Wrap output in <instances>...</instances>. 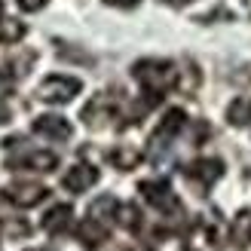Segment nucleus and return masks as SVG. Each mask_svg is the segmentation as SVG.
<instances>
[{
	"label": "nucleus",
	"instance_id": "1",
	"mask_svg": "<svg viewBox=\"0 0 251 251\" xmlns=\"http://www.w3.org/2000/svg\"><path fill=\"white\" fill-rule=\"evenodd\" d=\"M132 77L144 89V95H150V98H156V101H159L169 89L178 86L181 74L175 71V65H172V61H166V58H141L132 68Z\"/></svg>",
	"mask_w": 251,
	"mask_h": 251
},
{
	"label": "nucleus",
	"instance_id": "2",
	"mask_svg": "<svg viewBox=\"0 0 251 251\" xmlns=\"http://www.w3.org/2000/svg\"><path fill=\"white\" fill-rule=\"evenodd\" d=\"M138 193L144 196V202H150L156 211H162V215H181V211H184L181 199L175 196L172 184H169L166 178H156V181H141V184H138Z\"/></svg>",
	"mask_w": 251,
	"mask_h": 251
},
{
	"label": "nucleus",
	"instance_id": "3",
	"mask_svg": "<svg viewBox=\"0 0 251 251\" xmlns=\"http://www.w3.org/2000/svg\"><path fill=\"white\" fill-rule=\"evenodd\" d=\"M83 83L77 77H65V74H52L37 86V98L46 104H68L74 95H80Z\"/></svg>",
	"mask_w": 251,
	"mask_h": 251
},
{
	"label": "nucleus",
	"instance_id": "4",
	"mask_svg": "<svg viewBox=\"0 0 251 251\" xmlns=\"http://www.w3.org/2000/svg\"><path fill=\"white\" fill-rule=\"evenodd\" d=\"M120 117V104H117V98H110V95H95L89 104L83 107V123L89 126V129H104V126H110Z\"/></svg>",
	"mask_w": 251,
	"mask_h": 251
},
{
	"label": "nucleus",
	"instance_id": "5",
	"mask_svg": "<svg viewBox=\"0 0 251 251\" xmlns=\"http://www.w3.org/2000/svg\"><path fill=\"white\" fill-rule=\"evenodd\" d=\"M184 251H218V227L205 218H196L184 236Z\"/></svg>",
	"mask_w": 251,
	"mask_h": 251
},
{
	"label": "nucleus",
	"instance_id": "6",
	"mask_svg": "<svg viewBox=\"0 0 251 251\" xmlns=\"http://www.w3.org/2000/svg\"><path fill=\"white\" fill-rule=\"evenodd\" d=\"M184 178L190 181V184H196V190H208L215 181L224 178V162L221 159H211V156L196 159V162H190V166L184 169Z\"/></svg>",
	"mask_w": 251,
	"mask_h": 251
},
{
	"label": "nucleus",
	"instance_id": "7",
	"mask_svg": "<svg viewBox=\"0 0 251 251\" xmlns=\"http://www.w3.org/2000/svg\"><path fill=\"white\" fill-rule=\"evenodd\" d=\"M49 196V190L43 184H34V181H19V184H9L6 187V199L19 208H31V205H40L43 199Z\"/></svg>",
	"mask_w": 251,
	"mask_h": 251
},
{
	"label": "nucleus",
	"instance_id": "8",
	"mask_svg": "<svg viewBox=\"0 0 251 251\" xmlns=\"http://www.w3.org/2000/svg\"><path fill=\"white\" fill-rule=\"evenodd\" d=\"M6 169L12 172H55L58 169V156L49 153V150H31L19 159H9Z\"/></svg>",
	"mask_w": 251,
	"mask_h": 251
},
{
	"label": "nucleus",
	"instance_id": "9",
	"mask_svg": "<svg viewBox=\"0 0 251 251\" xmlns=\"http://www.w3.org/2000/svg\"><path fill=\"white\" fill-rule=\"evenodd\" d=\"M184 126H187V114L181 107H172V110L162 114V120H159V126H156V132H153L150 141H153V144H159V141L166 144V141H172V138H178L184 132Z\"/></svg>",
	"mask_w": 251,
	"mask_h": 251
},
{
	"label": "nucleus",
	"instance_id": "10",
	"mask_svg": "<svg viewBox=\"0 0 251 251\" xmlns=\"http://www.w3.org/2000/svg\"><path fill=\"white\" fill-rule=\"evenodd\" d=\"M31 129L37 135H43V138H52V141H68L71 138V123L65 117H55V114H43V117H37L31 123Z\"/></svg>",
	"mask_w": 251,
	"mask_h": 251
},
{
	"label": "nucleus",
	"instance_id": "11",
	"mask_svg": "<svg viewBox=\"0 0 251 251\" xmlns=\"http://www.w3.org/2000/svg\"><path fill=\"white\" fill-rule=\"evenodd\" d=\"M95 184H98V169H92V166H74L65 178H61V187L71 190V193H86Z\"/></svg>",
	"mask_w": 251,
	"mask_h": 251
},
{
	"label": "nucleus",
	"instance_id": "12",
	"mask_svg": "<svg viewBox=\"0 0 251 251\" xmlns=\"http://www.w3.org/2000/svg\"><path fill=\"white\" fill-rule=\"evenodd\" d=\"M107 236H110V227L101 221H95V218H86L77 227V239L83 248H101L107 242Z\"/></svg>",
	"mask_w": 251,
	"mask_h": 251
},
{
	"label": "nucleus",
	"instance_id": "13",
	"mask_svg": "<svg viewBox=\"0 0 251 251\" xmlns=\"http://www.w3.org/2000/svg\"><path fill=\"white\" fill-rule=\"evenodd\" d=\"M230 245L236 251L251 248V208H242L239 215H236L233 227H230Z\"/></svg>",
	"mask_w": 251,
	"mask_h": 251
},
{
	"label": "nucleus",
	"instance_id": "14",
	"mask_svg": "<svg viewBox=\"0 0 251 251\" xmlns=\"http://www.w3.org/2000/svg\"><path fill=\"white\" fill-rule=\"evenodd\" d=\"M107 159H110V166H114V169L132 172V169H138V162L144 159V153H141L138 147H132V144H117V147L107 153Z\"/></svg>",
	"mask_w": 251,
	"mask_h": 251
},
{
	"label": "nucleus",
	"instance_id": "15",
	"mask_svg": "<svg viewBox=\"0 0 251 251\" xmlns=\"http://www.w3.org/2000/svg\"><path fill=\"white\" fill-rule=\"evenodd\" d=\"M71 218H74V208L71 205H55V208H49L46 211V218H43V230L46 233H52V236H61L68 227H71Z\"/></svg>",
	"mask_w": 251,
	"mask_h": 251
},
{
	"label": "nucleus",
	"instance_id": "16",
	"mask_svg": "<svg viewBox=\"0 0 251 251\" xmlns=\"http://www.w3.org/2000/svg\"><path fill=\"white\" fill-rule=\"evenodd\" d=\"M227 123L236 129H248L251 126V95H239L227 107Z\"/></svg>",
	"mask_w": 251,
	"mask_h": 251
},
{
	"label": "nucleus",
	"instance_id": "17",
	"mask_svg": "<svg viewBox=\"0 0 251 251\" xmlns=\"http://www.w3.org/2000/svg\"><path fill=\"white\" fill-rule=\"evenodd\" d=\"M117 211H120V202L114 196H98L89 205V218L101 221V224H110V221H117Z\"/></svg>",
	"mask_w": 251,
	"mask_h": 251
},
{
	"label": "nucleus",
	"instance_id": "18",
	"mask_svg": "<svg viewBox=\"0 0 251 251\" xmlns=\"http://www.w3.org/2000/svg\"><path fill=\"white\" fill-rule=\"evenodd\" d=\"M117 224H120L123 230H129V233H138V230H141V211H138V205H132V202L120 205V211H117Z\"/></svg>",
	"mask_w": 251,
	"mask_h": 251
},
{
	"label": "nucleus",
	"instance_id": "19",
	"mask_svg": "<svg viewBox=\"0 0 251 251\" xmlns=\"http://www.w3.org/2000/svg\"><path fill=\"white\" fill-rule=\"evenodd\" d=\"M25 34H28V28H25L19 19H3L0 22V43L12 46V43H19Z\"/></svg>",
	"mask_w": 251,
	"mask_h": 251
},
{
	"label": "nucleus",
	"instance_id": "20",
	"mask_svg": "<svg viewBox=\"0 0 251 251\" xmlns=\"http://www.w3.org/2000/svg\"><path fill=\"white\" fill-rule=\"evenodd\" d=\"M31 233V227L19 218H3L0 221V236H9V239H25Z\"/></svg>",
	"mask_w": 251,
	"mask_h": 251
},
{
	"label": "nucleus",
	"instance_id": "21",
	"mask_svg": "<svg viewBox=\"0 0 251 251\" xmlns=\"http://www.w3.org/2000/svg\"><path fill=\"white\" fill-rule=\"evenodd\" d=\"M19 3V9H25V12H37V9H43L49 0H16Z\"/></svg>",
	"mask_w": 251,
	"mask_h": 251
},
{
	"label": "nucleus",
	"instance_id": "22",
	"mask_svg": "<svg viewBox=\"0 0 251 251\" xmlns=\"http://www.w3.org/2000/svg\"><path fill=\"white\" fill-rule=\"evenodd\" d=\"M107 6H120V9H135L138 0H104Z\"/></svg>",
	"mask_w": 251,
	"mask_h": 251
},
{
	"label": "nucleus",
	"instance_id": "23",
	"mask_svg": "<svg viewBox=\"0 0 251 251\" xmlns=\"http://www.w3.org/2000/svg\"><path fill=\"white\" fill-rule=\"evenodd\" d=\"M126 251H156V248H150V245H132V248H126Z\"/></svg>",
	"mask_w": 251,
	"mask_h": 251
},
{
	"label": "nucleus",
	"instance_id": "24",
	"mask_svg": "<svg viewBox=\"0 0 251 251\" xmlns=\"http://www.w3.org/2000/svg\"><path fill=\"white\" fill-rule=\"evenodd\" d=\"M162 3H172V6H184V3H190V0H162Z\"/></svg>",
	"mask_w": 251,
	"mask_h": 251
},
{
	"label": "nucleus",
	"instance_id": "25",
	"mask_svg": "<svg viewBox=\"0 0 251 251\" xmlns=\"http://www.w3.org/2000/svg\"><path fill=\"white\" fill-rule=\"evenodd\" d=\"M31 251H55V248H31Z\"/></svg>",
	"mask_w": 251,
	"mask_h": 251
},
{
	"label": "nucleus",
	"instance_id": "26",
	"mask_svg": "<svg viewBox=\"0 0 251 251\" xmlns=\"http://www.w3.org/2000/svg\"><path fill=\"white\" fill-rule=\"evenodd\" d=\"M0 12H3V0H0Z\"/></svg>",
	"mask_w": 251,
	"mask_h": 251
}]
</instances>
